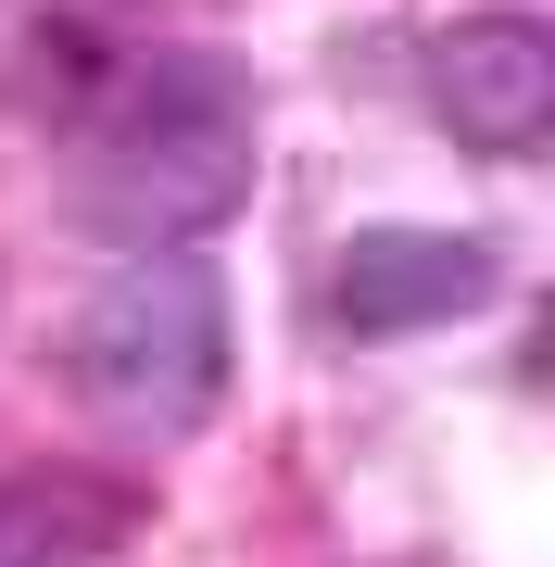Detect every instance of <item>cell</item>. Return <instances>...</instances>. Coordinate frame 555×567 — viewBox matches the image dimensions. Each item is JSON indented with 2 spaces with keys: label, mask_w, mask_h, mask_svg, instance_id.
<instances>
[{
  "label": "cell",
  "mask_w": 555,
  "mask_h": 567,
  "mask_svg": "<svg viewBox=\"0 0 555 567\" xmlns=\"http://www.w3.org/2000/svg\"><path fill=\"white\" fill-rule=\"evenodd\" d=\"M266 177V89L215 39H140L63 114V227L114 252H203Z\"/></svg>",
  "instance_id": "cell-1"
},
{
  "label": "cell",
  "mask_w": 555,
  "mask_h": 567,
  "mask_svg": "<svg viewBox=\"0 0 555 567\" xmlns=\"http://www.w3.org/2000/svg\"><path fill=\"white\" fill-rule=\"evenodd\" d=\"M240 365V316H227L215 252H126L76 316H63V391L126 442H203Z\"/></svg>",
  "instance_id": "cell-2"
},
{
  "label": "cell",
  "mask_w": 555,
  "mask_h": 567,
  "mask_svg": "<svg viewBox=\"0 0 555 567\" xmlns=\"http://www.w3.org/2000/svg\"><path fill=\"white\" fill-rule=\"evenodd\" d=\"M505 303V252L480 227H353L329 252V328L341 341H430Z\"/></svg>",
  "instance_id": "cell-3"
},
{
  "label": "cell",
  "mask_w": 555,
  "mask_h": 567,
  "mask_svg": "<svg viewBox=\"0 0 555 567\" xmlns=\"http://www.w3.org/2000/svg\"><path fill=\"white\" fill-rule=\"evenodd\" d=\"M430 126L480 164H531L555 140V25L517 0L430 25Z\"/></svg>",
  "instance_id": "cell-4"
},
{
  "label": "cell",
  "mask_w": 555,
  "mask_h": 567,
  "mask_svg": "<svg viewBox=\"0 0 555 567\" xmlns=\"http://www.w3.org/2000/svg\"><path fill=\"white\" fill-rule=\"evenodd\" d=\"M152 492L126 466H13L0 480V567H126Z\"/></svg>",
  "instance_id": "cell-5"
},
{
  "label": "cell",
  "mask_w": 555,
  "mask_h": 567,
  "mask_svg": "<svg viewBox=\"0 0 555 567\" xmlns=\"http://www.w3.org/2000/svg\"><path fill=\"white\" fill-rule=\"evenodd\" d=\"M140 51V0H0V114L63 126Z\"/></svg>",
  "instance_id": "cell-6"
}]
</instances>
